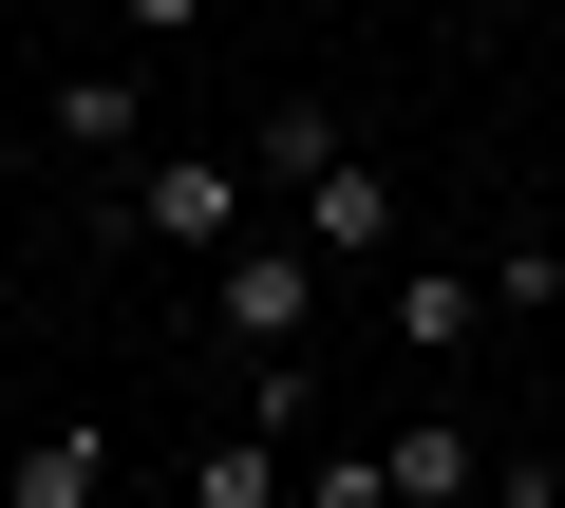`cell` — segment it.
Listing matches in <instances>:
<instances>
[{
    "label": "cell",
    "mask_w": 565,
    "mask_h": 508,
    "mask_svg": "<svg viewBox=\"0 0 565 508\" xmlns=\"http://www.w3.org/2000/svg\"><path fill=\"white\" fill-rule=\"evenodd\" d=\"M245 151H151L132 170V245H170V264H226V245H245Z\"/></svg>",
    "instance_id": "obj_1"
},
{
    "label": "cell",
    "mask_w": 565,
    "mask_h": 508,
    "mask_svg": "<svg viewBox=\"0 0 565 508\" xmlns=\"http://www.w3.org/2000/svg\"><path fill=\"white\" fill-rule=\"evenodd\" d=\"M207 302H226V339L245 358H302V321H321V245H226V264H207Z\"/></svg>",
    "instance_id": "obj_2"
},
{
    "label": "cell",
    "mask_w": 565,
    "mask_h": 508,
    "mask_svg": "<svg viewBox=\"0 0 565 508\" xmlns=\"http://www.w3.org/2000/svg\"><path fill=\"white\" fill-rule=\"evenodd\" d=\"M302 245H321V283H340V264H377V283H396V170H377V151H340V170L302 188Z\"/></svg>",
    "instance_id": "obj_3"
},
{
    "label": "cell",
    "mask_w": 565,
    "mask_h": 508,
    "mask_svg": "<svg viewBox=\"0 0 565 508\" xmlns=\"http://www.w3.org/2000/svg\"><path fill=\"white\" fill-rule=\"evenodd\" d=\"M377 452H396V508H490V471H509L471 414H396Z\"/></svg>",
    "instance_id": "obj_4"
},
{
    "label": "cell",
    "mask_w": 565,
    "mask_h": 508,
    "mask_svg": "<svg viewBox=\"0 0 565 508\" xmlns=\"http://www.w3.org/2000/svg\"><path fill=\"white\" fill-rule=\"evenodd\" d=\"M57 151H132V170H151V76H132V57H76V76H57Z\"/></svg>",
    "instance_id": "obj_5"
},
{
    "label": "cell",
    "mask_w": 565,
    "mask_h": 508,
    "mask_svg": "<svg viewBox=\"0 0 565 508\" xmlns=\"http://www.w3.org/2000/svg\"><path fill=\"white\" fill-rule=\"evenodd\" d=\"M377 321H396V358H471L490 283H471V264H396V283H377Z\"/></svg>",
    "instance_id": "obj_6"
},
{
    "label": "cell",
    "mask_w": 565,
    "mask_h": 508,
    "mask_svg": "<svg viewBox=\"0 0 565 508\" xmlns=\"http://www.w3.org/2000/svg\"><path fill=\"white\" fill-rule=\"evenodd\" d=\"M0 508H114V433H39V452H0Z\"/></svg>",
    "instance_id": "obj_7"
},
{
    "label": "cell",
    "mask_w": 565,
    "mask_h": 508,
    "mask_svg": "<svg viewBox=\"0 0 565 508\" xmlns=\"http://www.w3.org/2000/svg\"><path fill=\"white\" fill-rule=\"evenodd\" d=\"M282 489H302V471H282V433H207L170 508H282Z\"/></svg>",
    "instance_id": "obj_8"
},
{
    "label": "cell",
    "mask_w": 565,
    "mask_h": 508,
    "mask_svg": "<svg viewBox=\"0 0 565 508\" xmlns=\"http://www.w3.org/2000/svg\"><path fill=\"white\" fill-rule=\"evenodd\" d=\"M340 151H359V132H340V114H321V95H282V114H264V132H245V170H264V188H321V170H340Z\"/></svg>",
    "instance_id": "obj_9"
},
{
    "label": "cell",
    "mask_w": 565,
    "mask_h": 508,
    "mask_svg": "<svg viewBox=\"0 0 565 508\" xmlns=\"http://www.w3.org/2000/svg\"><path fill=\"white\" fill-rule=\"evenodd\" d=\"M321 414V358H245V433H302Z\"/></svg>",
    "instance_id": "obj_10"
},
{
    "label": "cell",
    "mask_w": 565,
    "mask_h": 508,
    "mask_svg": "<svg viewBox=\"0 0 565 508\" xmlns=\"http://www.w3.org/2000/svg\"><path fill=\"white\" fill-rule=\"evenodd\" d=\"M302 508H396V452H302Z\"/></svg>",
    "instance_id": "obj_11"
},
{
    "label": "cell",
    "mask_w": 565,
    "mask_h": 508,
    "mask_svg": "<svg viewBox=\"0 0 565 508\" xmlns=\"http://www.w3.org/2000/svg\"><path fill=\"white\" fill-rule=\"evenodd\" d=\"M114 20H132V39H189V20H207V0H114Z\"/></svg>",
    "instance_id": "obj_12"
},
{
    "label": "cell",
    "mask_w": 565,
    "mask_h": 508,
    "mask_svg": "<svg viewBox=\"0 0 565 508\" xmlns=\"http://www.w3.org/2000/svg\"><path fill=\"white\" fill-rule=\"evenodd\" d=\"M0 207H20V132H0Z\"/></svg>",
    "instance_id": "obj_13"
}]
</instances>
